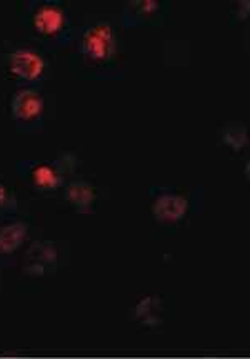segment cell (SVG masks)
Returning a JSON list of instances; mask_svg holds the SVG:
<instances>
[{
    "label": "cell",
    "mask_w": 250,
    "mask_h": 359,
    "mask_svg": "<svg viewBox=\"0 0 250 359\" xmlns=\"http://www.w3.org/2000/svg\"><path fill=\"white\" fill-rule=\"evenodd\" d=\"M117 49V37L109 24H95L82 37V52L92 62H107Z\"/></svg>",
    "instance_id": "6da1fadb"
},
{
    "label": "cell",
    "mask_w": 250,
    "mask_h": 359,
    "mask_svg": "<svg viewBox=\"0 0 250 359\" xmlns=\"http://www.w3.org/2000/svg\"><path fill=\"white\" fill-rule=\"evenodd\" d=\"M8 72L22 81H37L46 72V59L32 49H17L8 55Z\"/></svg>",
    "instance_id": "7a4b0ae2"
},
{
    "label": "cell",
    "mask_w": 250,
    "mask_h": 359,
    "mask_svg": "<svg viewBox=\"0 0 250 359\" xmlns=\"http://www.w3.org/2000/svg\"><path fill=\"white\" fill-rule=\"evenodd\" d=\"M35 32L43 37H57L67 27V15L62 7L55 4H42L32 15Z\"/></svg>",
    "instance_id": "3957f363"
},
{
    "label": "cell",
    "mask_w": 250,
    "mask_h": 359,
    "mask_svg": "<svg viewBox=\"0 0 250 359\" xmlns=\"http://www.w3.org/2000/svg\"><path fill=\"white\" fill-rule=\"evenodd\" d=\"M188 211V201L181 196L164 194L152 205V214L160 222L181 221Z\"/></svg>",
    "instance_id": "277c9868"
},
{
    "label": "cell",
    "mask_w": 250,
    "mask_h": 359,
    "mask_svg": "<svg viewBox=\"0 0 250 359\" xmlns=\"http://www.w3.org/2000/svg\"><path fill=\"white\" fill-rule=\"evenodd\" d=\"M12 111L19 121H34L43 111V97L37 90L24 89L15 94L12 100Z\"/></svg>",
    "instance_id": "5b68a950"
},
{
    "label": "cell",
    "mask_w": 250,
    "mask_h": 359,
    "mask_svg": "<svg viewBox=\"0 0 250 359\" xmlns=\"http://www.w3.org/2000/svg\"><path fill=\"white\" fill-rule=\"evenodd\" d=\"M27 238V226L24 222H11L0 227V254H12Z\"/></svg>",
    "instance_id": "8992f818"
},
{
    "label": "cell",
    "mask_w": 250,
    "mask_h": 359,
    "mask_svg": "<svg viewBox=\"0 0 250 359\" xmlns=\"http://www.w3.org/2000/svg\"><path fill=\"white\" fill-rule=\"evenodd\" d=\"M95 198V189L85 182H72L67 189V199L82 211H87L94 204Z\"/></svg>",
    "instance_id": "52a82bcc"
},
{
    "label": "cell",
    "mask_w": 250,
    "mask_h": 359,
    "mask_svg": "<svg viewBox=\"0 0 250 359\" xmlns=\"http://www.w3.org/2000/svg\"><path fill=\"white\" fill-rule=\"evenodd\" d=\"M32 181L39 189L52 191L60 186V174L50 164H41L32 170Z\"/></svg>",
    "instance_id": "ba28073f"
},
{
    "label": "cell",
    "mask_w": 250,
    "mask_h": 359,
    "mask_svg": "<svg viewBox=\"0 0 250 359\" xmlns=\"http://www.w3.org/2000/svg\"><path fill=\"white\" fill-rule=\"evenodd\" d=\"M137 6L142 14H153V12H157L160 8V4L153 2V0H142V2H137Z\"/></svg>",
    "instance_id": "9c48e42d"
},
{
    "label": "cell",
    "mask_w": 250,
    "mask_h": 359,
    "mask_svg": "<svg viewBox=\"0 0 250 359\" xmlns=\"http://www.w3.org/2000/svg\"><path fill=\"white\" fill-rule=\"evenodd\" d=\"M11 204V192L7 191V187L4 184H0V211L6 209Z\"/></svg>",
    "instance_id": "30bf717a"
}]
</instances>
